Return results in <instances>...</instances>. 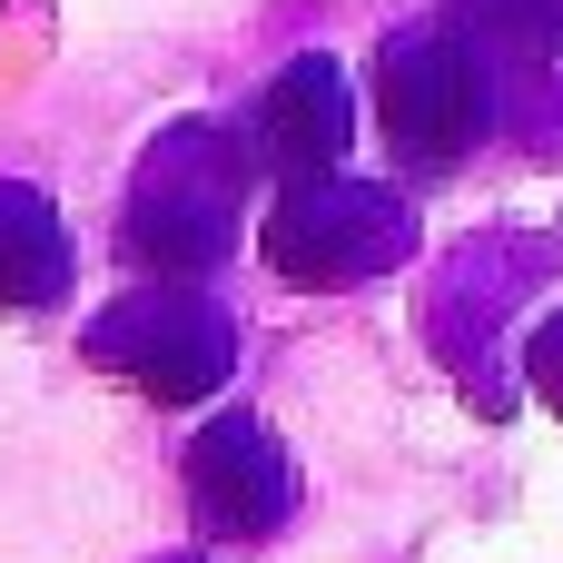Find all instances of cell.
<instances>
[{
    "label": "cell",
    "mask_w": 563,
    "mask_h": 563,
    "mask_svg": "<svg viewBox=\"0 0 563 563\" xmlns=\"http://www.w3.org/2000/svg\"><path fill=\"white\" fill-rule=\"evenodd\" d=\"M247 139L218 119H178L129 188V257L168 287H198L228 247H238V208H247Z\"/></svg>",
    "instance_id": "cell-1"
},
{
    "label": "cell",
    "mask_w": 563,
    "mask_h": 563,
    "mask_svg": "<svg viewBox=\"0 0 563 563\" xmlns=\"http://www.w3.org/2000/svg\"><path fill=\"white\" fill-rule=\"evenodd\" d=\"M376 129H386V148H396L416 178L465 168V158L495 139V59L465 49L445 20L396 30V40L376 49Z\"/></svg>",
    "instance_id": "cell-2"
},
{
    "label": "cell",
    "mask_w": 563,
    "mask_h": 563,
    "mask_svg": "<svg viewBox=\"0 0 563 563\" xmlns=\"http://www.w3.org/2000/svg\"><path fill=\"white\" fill-rule=\"evenodd\" d=\"M89 366L158 396V406H198V396H218L238 376V317L218 297H198V287L148 277V287H129V297H109L89 317Z\"/></svg>",
    "instance_id": "cell-3"
},
{
    "label": "cell",
    "mask_w": 563,
    "mask_h": 563,
    "mask_svg": "<svg viewBox=\"0 0 563 563\" xmlns=\"http://www.w3.org/2000/svg\"><path fill=\"white\" fill-rule=\"evenodd\" d=\"M257 257L287 287H366L396 257H416V208L376 178H307L267 208Z\"/></svg>",
    "instance_id": "cell-4"
},
{
    "label": "cell",
    "mask_w": 563,
    "mask_h": 563,
    "mask_svg": "<svg viewBox=\"0 0 563 563\" xmlns=\"http://www.w3.org/2000/svg\"><path fill=\"white\" fill-rule=\"evenodd\" d=\"M188 515H198L208 544H267L297 515V455L247 406L208 416L198 445H188Z\"/></svg>",
    "instance_id": "cell-5"
},
{
    "label": "cell",
    "mask_w": 563,
    "mask_h": 563,
    "mask_svg": "<svg viewBox=\"0 0 563 563\" xmlns=\"http://www.w3.org/2000/svg\"><path fill=\"white\" fill-rule=\"evenodd\" d=\"M346 139H356V99H346V69H336L327 49L287 59V69L257 89V119H247V158H257V168H277L287 188H307V178H336Z\"/></svg>",
    "instance_id": "cell-6"
},
{
    "label": "cell",
    "mask_w": 563,
    "mask_h": 563,
    "mask_svg": "<svg viewBox=\"0 0 563 563\" xmlns=\"http://www.w3.org/2000/svg\"><path fill=\"white\" fill-rule=\"evenodd\" d=\"M69 297V228L30 178H0V317Z\"/></svg>",
    "instance_id": "cell-7"
},
{
    "label": "cell",
    "mask_w": 563,
    "mask_h": 563,
    "mask_svg": "<svg viewBox=\"0 0 563 563\" xmlns=\"http://www.w3.org/2000/svg\"><path fill=\"white\" fill-rule=\"evenodd\" d=\"M445 30L485 59H563V0H445Z\"/></svg>",
    "instance_id": "cell-8"
},
{
    "label": "cell",
    "mask_w": 563,
    "mask_h": 563,
    "mask_svg": "<svg viewBox=\"0 0 563 563\" xmlns=\"http://www.w3.org/2000/svg\"><path fill=\"white\" fill-rule=\"evenodd\" d=\"M525 386L563 416V307H544V317L525 327Z\"/></svg>",
    "instance_id": "cell-9"
}]
</instances>
